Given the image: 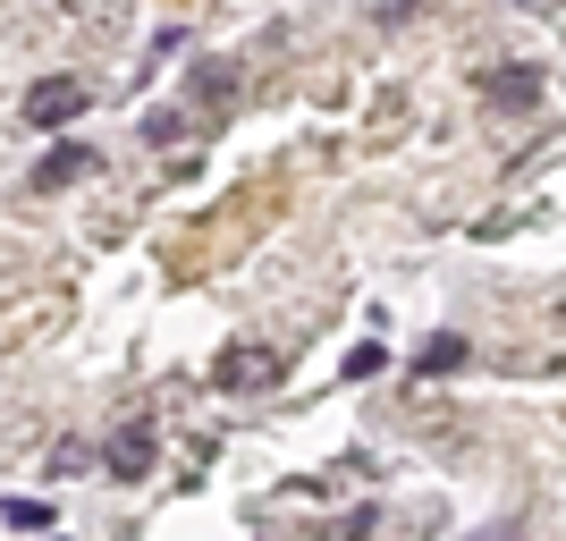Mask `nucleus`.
Returning a JSON list of instances; mask_svg holds the SVG:
<instances>
[{
	"label": "nucleus",
	"instance_id": "obj_8",
	"mask_svg": "<svg viewBox=\"0 0 566 541\" xmlns=\"http://www.w3.org/2000/svg\"><path fill=\"white\" fill-rule=\"evenodd\" d=\"M144 136H153V144H161V153H169V144L187 136V118H178V111H153V118H144Z\"/></svg>",
	"mask_w": 566,
	"mask_h": 541
},
{
	"label": "nucleus",
	"instance_id": "obj_4",
	"mask_svg": "<svg viewBox=\"0 0 566 541\" xmlns=\"http://www.w3.org/2000/svg\"><path fill=\"white\" fill-rule=\"evenodd\" d=\"M482 94H491L499 111H533V102H542V69H491Z\"/></svg>",
	"mask_w": 566,
	"mask_h": 541
},
{
	"label": "nucleus",
	"instance_id": "obj_7",
	"mask_svg": "<svg viewBox=\"0 0 566 541\" xmlns=\"http://www.w3.org/2000/svg\"><path fill=\"white\" fill-rule=\"evenodd\" d=\"M415 364H423L431 381H440V373H457V364H465V339H457V330H440V339H431V347L415 355Z\"/></svg>",
	"mask_w": 566,
	"mask_h": 541
},
{
	"label": "nucleus",
	"instance_id": "obj_5",
	"mask_svg": "<svg viewBox=\"0 0 566 541\" xmlns=\"http://www.w3.org/2000/svg\"><path fill=\"white\" fill-rule=\"evenodd\" d=\"M85 169H94V153H85V144H51L43 162H34V195L69 187V178H85Z\"/></svg>",
	"mask_w": 566,
	"mask_h": 541
},
{
	"label": "nucleus",
	"instance_id": "obj_1",
	"mask_svg": "<svg viewBox=\"0 0 566 541\" xmlns=\"http://www.w3.org/2000/svg\"><path fill=\"white\" fill-rule=\"evenodd\" d=\"M76 111H85V85H76V76H43V85L25 94V118H34V127H69Z\"/></svg>",
	"mask_w": 566,
	"mask_h": 541
},
{
	"label": "nucleus",
	"instance_id": "obj_10",
	"mask_svg": "<svg viewBox=\"0 0 566 541\" xmlns=\"http://www.w3.org/2000/svg\"><path fill=\"white\" fill-rule=\"evenodd\" d=\"M9 524H25V533H43L51 517H43V499H9Z\"/></svg>",
	"mask_w": 566,
	"mask_h": 541
},
{
	"label": "nucleus",
	"instance_id": "obj_9",
	"mask_svg": "<svg viewBox=\"0 0 566 541\" xmlns=\"http://www.w3.org/2000/svg\"><path fill=\"white\" fill-rule=\"evenodd\" d=\"M85 466H94V448H85V440H60V448H51V474H85Z\"/></svg>",
	"mask_w": 566,
	"mask_h": 541
},
{
	"label": "nucleus",
	"instance_id": "obj_3",
	"mask_svg": "<svg viewBox=\"0 0 566 541\" xmlns=\"http://www.w3.org/2000/svg\"><path fill=\"white\" fill-rule=\"evenodd\" d=\"M220 381H229V389H271V381H280V355L271 347H229L220 355Z\"/></svg>",
	"mask_w": 566,
	"mask_h": 541
},
{
	"label": "nucleus",
	"instance_id": "obj_2",
	"mask_svg": "<svg viewBox=\"0 0 566 541\" xmlns=\"http://www.w3.org/2000/svg\"><path fill=\"white\" fill-rule=\"evenodd\" d=\"M102 466H111L118 482L153 474V424H118V431H111V448H102Z\"/></svg>",
	"mask_w": 566,
	"mask_h": 541
},
{
	"label": "nucleus",
	"instance_id": "obj_6",
	"mask_svg": "<svg viewBox=\"0 0 566 541\" xmlns=\"http://www.w3.org/2000/svg\"><path fill=\"white\" fill-rule=\"evenodd\" d=\"M187 102H203V111H229V102H237V69H229V60L195 69V76H187Z\"/></svg>",
	"mask_w": 566,
	"mask_h": 541
}]
</instances>
